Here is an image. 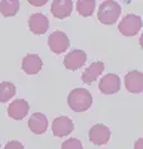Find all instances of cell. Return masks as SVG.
Here are the masks:
<instances>
[{"label": "cell", "mask_w": 143, "mask_h": 149, "mask_svg": "<svg viewBox=\"0 0 143 149\" xmlns=\"http://www.w3.org/2000/svg\"><path fill=\"white\" fill-rule=\"evenodd\" d=\"M124 84L128 92L141 93L143 90V74L139 71H131L124 77Z\"/></svg>", "instance_id": "10"}, {"label": "cell", "mask_w": 143, "mask_h": 149, "mask_svg": "<svg viewBox=\"0 0 143 149\" xmlns=\"http://www.w3.org/2000/svg\"><path fill=\"white\" fill-rule=\"evenodd\" d=\"M47 126H48V120H47L45 114H43L40 112L32 113L28 120V127L34 134H44L47 130Z\"/></svg>", "instance_id": "13"}, {"label": "cell", "mask_w": 143, "mask_h": 149, "mask_svg": "<svg viewBox=\"0 0 143 149\" xmlns=\"http://www.w3.org/2000/svg\"><path fill=\"white\" fill-rule=\"evenodd\" d=\"M48 45L53 53L61 54L69 47V39L65 33H63L60 30H55L49 35Z\"/></svg>", "instance_id": "4"}, {"label": "cell", "mask_w": 143, "mask_h": 149, "mask_svg": "<svg viewBox=\"0 0 143 149\" xmlns=\"http://www.w3.org/2000/svg\"><path fill=\"white\" fill-rule=\"evenodd\" d=\"M67 103L73 111L84 112L90 108L93 103V97L90 91L82 88H76L72 90V92L68 94Z\"/></svg>", "instance_id": "1"}, {"label": "cell", "mask_w": 143, "mask_h": 149, "mask_svg": "<svg viewBox=\"0 0 143 149\" xmlns=\"http://www.w3.org/2000/svg\"><path fill=\"white\" fill-rule=\"evenodd\" d=\"M61 149H83V145L78 139L70 138L61 143Z\"/></svg>", "instance_id": "19"}, {"label": "cell", "mask_w": 143, "mask_h": 149, "mask_svg": "<svg viewBox=\"0 0 143 149\" xmlns=\"http://www.w3.org/2000/svg\"><path fill=\"white\" fill-rule=\"evenodd\" d=\"M73 1L72 0H54L52 2L50 11L54 17L64 19L72 14Z\"/></svg>", "instance_id": "12"}, {"label": "cell", "mask_w": 143, "mask_h": 149, "mask_svg": "<svg viewBox=\"0 0 143 149\" xmlns=\"http://www.w3.org/2000/svg\"><path fill=\"white\" fill-rule=\"evenodd\" d=\"M142 27V19L141 17L134 14H128L124 16V18L122 19L119 24V30L122 35L130 37V36H134L139 33V30Z\"/></svg>", "instance_id": "3"}, {"label": "cell", "mask_w": 143, "mask_h": 149, "mask_svg": "<svg viewBox=\"0 0 143 149\" xmlns=\"http://www.w3.org/2000/svg\"><path fill=\"white\" fill-rule=\"evenodd\" d=\"M20 7V2L18 0H2L0 2V14L3 17L15 16Z\"/></svg>", "instance_id": "16"}, {"label": "cell", "mask_w": 143, "mask_h": 149, "mask_svg": "<svg viewBox=\"0 0 143 149\" xmlns=\"http://www.w3.org/2000/svg\"><path fill=\"white\" fill-rule=\"evenodd\" d=\"M43 67V61L41 58L35 55V54H29L25 56L21 63V68L28 75H35L41 70Z\"/></svg>", "instance_id": "14"}, {"label": "cell", "mask_w": 143, "mask_h": 149, "mask_svg": "<svg viewBox=\"0 0 143 149\" xmlns=\"http://www.w3.org/2000/svg\"><path fill=\"white\" fill-rule=\"evenodd\" d=\"M142 142H143V139L142 138H140V139L136 141L134 149H142Z\"/></svg>", "instance_id": "22"}, {"label": "cell", "mask_w": 143, "mask_h": 149, "mask_svg": "<svg viewBox=\"0 0 143 149\" xmlns=\"http://www.w3.org/2000/svg\"><path fill=\"white\" fill-rule=\"evenodd\" d=\"M76 9H77V13L84 17L92 16L95 9V1L94 0H78L76 2Z\"/></svg>", "instance_id": "17"}, {"label": "cell", "mask_w": 143, "mask_h": 149, "mask_svg": "<svg viewBox=\"0 0 143 149\" xmlns=\"http://www.w3.org/2000/svg\"><path fill=\"white\" fill-rule=\"evenodd\" d=\"M29 29L35 35H43L49 28V20L44 14H32L29 17Z\"/></svg>", "instance_id": "7"}, {"label": "cell", "mask_w": 143, "mask_h": 149, "mask_svg": "<svg viewBox=\"0 0 143 149\" xmlns=\"http://www.w3.org/2000/svg\"><path fill=\"white\" fill-rule=\"evenodd\" d=\"M29 3L34 5V6H43V5L47 3V0H43V1H32V0H29Z\"/></svg>", "instance_id": "21"}, {"label": "cell", "mask_w": 143, "mask_h": 149, "mask_svg": "<svg viewBox=\"0 0 143 149\" xmlns=\"http://www.w3.org/2000/svg\"><path fill=\"white\" fill-rule=\"evenodd\" d=\"M99 91L103 94H114L119 92L121 89V81L120 76L113 73H108L104 75L98 83Z\"/></svg>", "instance_id": "5"}, {"label": "cell", "mask_w": 143, "mask_h": 149, "mask_svg": "<svg viewBox=\"0 0 143 149\" xmlns=\"http://www.w3.org/2000/svg\"><path fill=\"white\" fill-rule=\"evenodd\" d=\"M104 71V63L101 61H96L92 63L90 66L86 67V70L82 74V81L85 84H92L94 81L97 80V77Z\"/></svg>", "instance_id": "15"}, {"label": "cell", "mask_w": 143, "mask_h": 149, "mask_svg": "<svg viewBox=\"0 0 143 149\" xmlns=\"http://www.w3.org/2000/svg\"><path fill=\"white\" fill-rule=\"evenodd\" d=\"M5 149H23V145L17 140H12V141L7 142V145L5 146Z\"/></svg>", "instance_id": "20"}, {"label": "cell", "mask_w": 143, "mask_h": 149, "mask_svg": "<svg viewBox=\"0 0 143 149\" xmlns=\"http://www.w3.org/2000/svg\"><path fill=\"white\" fill-rule=\"evenodd\" d=\"M29 111V104L26 100L18 99L12 101L7 109L8 116L15 120H23Z\"/></svg>", "instance_id": "11"}, {"label": "cell", "mask_w": 143, "mask_h": 149, "mask_svg": "<svg viewBox=\"0 0 143 149\" xmlns=\"http://www.w3.org/2000/svg\"><path fill=\"white\" fill-rule=\"evenodd\" d=\"M86 62V54L82 49H73L64 58V65L67 70L76 71L83 66Z\"/></svg>", "instance_id": "8"}, {"label": "cell", "mask_w": 143, "mask_h": 149, "mask_svg": "<svg viewBox=\"0 0 143 149\" xmlns=\"http://www.w3.org/2000/svg\"><path fill=\"white\" fill-rule=\"evenodd\" d=\"M16 94V86L10 82H2L0 84V102L5 103Z\"/></svg>", "instance_id": "18"}, {"label": "cell", "mask_w": 143, "mask_h": 149, "mask_svg": "<svg viewBox=\"0 0 143 149\" xmlns=\"http://www.w3.org/2000/svg\"><path fill=\"white\" fill-rule=\"evenodd\" d=\"M54 136L56 137H65L69 134L74 130V122L68 117L61 116L56 119H54L53 126H52Z\"/></svg>", "instance_id": "9"}, {"label": "cell", "mask_w": 143, "mask_h": 149, "mask_svg": "<svg viewBox=\"0 0 143 149\" xmlns=\"http://www.w3.org/2000/svg\"><path fill=\"white\" fill-rule=\"evenodd\" d=\"M88 138L94 145L102 146V145L107 143L108 140L111 139V131L106 126L102 123H97V125H94L90 129Z\"/></svg>", "instance_id": "6"}, {"label": "cell", "mask_w": 143, "mask_h": 149, "mask_svg": "<svg viewBox=\"0 0 143 149\" xmlns=\"http://www.w3.org/2000/svg\"><path fill=\"white\" fill-rule=\"evenodd\" d=\"M121 15V6L113 0H106L101 3L97 11L98 20L104 25H113Z\"/></svg>", "instance_id": "2"}]
</instances>
